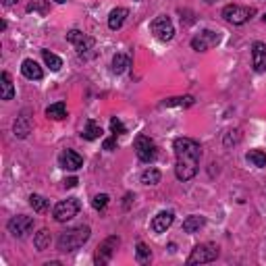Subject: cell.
<instances>
[{
  "label": "cell",
  "instance_id": "cell-6",
  "mask_svg": "<svg viewBox=\"0 0 266 266\" xmlns=\"http://www.w3.org/2000/svg\"><path fill=\"white\" fill-rule=\"evenodd\" d=\"M79 208H82V204H79L77 198H69V200H63L54 206V221H59V223H67V221H71L73 216H77L79 212Z\"/></svg>",
  "mask_w": 266,
  "mask_h": 266
},
{
  "label": "cell",
  "instance_id": "cell-10",
  "mask_svg": "<svg viewBox=\"0 0 266 266\" xmlns=\"http://www.w3.org/2000/svg\"><path fill=\"white\" fill-rule=\"evenodd\" d=\"M8 233L13 237H25L29 231L33 229V218L31 216H25V214H19V216H13L8 221Z\"/></svg>",
  "mask_w": 266,
  "mask_h": 266
},
{
  "label": "cell",
  "instance_id": "cell-32",
  "mask_svg": "<svg viewBox=\"0 0 266 266\" xmlns=\"http://www.w3.org/2000/svg\"><path fill=\"white\" fill-rule=\"evenodd\" d=\"M110 131H112V135H123L125 133V125L117 117H112L110 119Z\"/></svg>",
  "mask_w": 266,
  "mask_h": 266
},
{
  "label": "cell",
  "instance_id": "cell-9",
  "mask_svg": "<svg viewBox=\"0 0 266 266\" xmlns=\"http://www.w3.org/2000/svg\"><path fill=\"white\" fill-rule=\"evenodd\" d=\"M218 42H221V33H216L212 29H204L191 40V48L198 52H206V50H210L212 46H216Z\"/></svg>",
  "mask_w": 266,
  "mask_h": 266
},
{
  "label": "cell",
  "instance_id": "cell-33",
  "mask_svg": "<svg viewBox=\"0 0 266 266\" xmlns=\"http://www.w3.org/2000/svg\"><path fill=\"white\" fill-rule=\"evenodd\" d=\"M104 150H106V152H112L114 148H117V135H112V137H108V140H104Z\"/></svg>",
  "mask_w": 266,
  "mask_h": 266
},
{
  "label": "cell",
  "instance_id": "cell-12",
  "mask_svg": "<svg viewBox=\"0 0 266 266\" xmlns=\"http://www.w3.org/2000/svg\"><path fill=\"white\" fill-rule=\"evenodd\" d=\"M252 65L256 73L266 71V44L264 42H254L252 46Z\"/></svg>",
  "mask_w": 266,
  "mask_h": 266
},
{
  "label": "cell",
  "instance_id": "cell-11",
  "mask_svg": "<svg viewBox=\"0 0 266 266\" xmlns=\"http://www.w3.org/2000/svg\"><path fill=\"white\" fill-rule=\"evenodd\" d=\"M67 42L73 44L79 54H84L86 50H91V48H94V38L86 36V33L79 31V29H71V31H69V33H67Z\"/></svg>",
  "mask_w": 266,
  "mask_h": 266
},
{
  "label": "cell",
  "instance_id": "cell-5",
  "mask_svg": "<svg viewBox=\"0 0 266 266\" xmlns=\"http://www.w3.org/2000/svg\"><path fill=\"white\" fill-rule=\"evenodd\" d=\"M150 29H152L154 38L160 42H171L173 36H175V27H173V21L167 15L156 17L152 23H150Z\"/></svg>",
  "mask_w": 266,
  "mask_h": 266
},
{
  "label": "cell",
  "instance_id": "cell-30",
  "mask_svg": "<svg viewBox=\"0 0 266 266\" xmlns=\"http://www.w3.org/2000/svg\"><path fill=\"white\" fill-rule=\"evenodd\" d=\"M29 204H31V208L36 212H44L46 208H48V202H46V198H42V195H38V193H31L29 195Z\"/></svg>",
  "mask_w": 266,
  "mask_h": 266
},
{
  "label": "cell",
  "instance_id": "cell-1",
  "mask_svg": "<svg viewBox=\"0 0 266 266\" xmlns=\"http://www.w3.org/2000/svg\"><path fill=\"white\" fill-rule=\"evenodd\" d=\"M173 150H175V156H177V165H175L177 179L179 181L193 179L200 167V158H202L200 144L191 140V137H177L173 142Z\"/></svg>",
  "mask_w": 266,
  "mask_h": 266
},
{
  "label": "cell",
  "instance_id": "cell-36",
  "mask_svg": "<svg viewBox=\"0 0 266 266\" xmlns=\"http://www.w3.org/2000/svg\"><path fill=\"white\" fill-rule=\"evenodd\" d=\"M204 2H208V4H212V2H218V0H204Z\"/></svg>",
  "mask_w": 266,
  "mask_h": 266
},
{
  "label": "cell",
  "instance_id": "cell-31",
  "mask_svg": "<svg viewBox=\"0 0 266 266\" xmlns=\"http://www.w3.org/2000/svg\"><path fill=\"white\" fill-rule=\"evenodd\" d=\"M108 202H110V198H108V195H106V193H98V195H96V198H94V200H91V206H94V208H96V210H104V208H106V206H108Z\"/></svg>",
  "mask_w": 266,
  "mask_h": 266
},
{
  "label": "cell",
  "instance_id": "cell-35",
  "mask_svg": "<svg viewBox=\"0 0 266 266\" xmlns=\"http://www.w3.org/2000/svg\"><path fill=\"white\" fill-rule=\"evenodd\" d=\"M15 2H17V0H2V4H4V6H13Z\"/></svg>",
  "mask_w": 266,
  "mask_h": 266
},
{
  "label": "cell",
  "instance_id": "cell-38",
  "mask_svg": "<svg viewBox=\"0 0 266 266\" xmlns=\"http://www.w3.org/2000/svg\"><path fill=\"white\" fill-rule=\"evenodd\" d=\"M262 19H264V21H266V13H264V17H262Z\"/></svg>",
  "mask_w": 266,
  "mask_h": 266
},
{
  "label": "cell",
  "instance_id": "cell-15",
  "mask_svg": "<svg viewBox=\"0 0 266 266\" xmlns=\"http://www.w3.org/2000/svg\"><path fill=\"white\" fill-rule=\"evenodd\" d=\"M21 73H23V77L31 79V82H40V79L44 77L42 67L36 61H33V59H25V61L21 63Z\"/></svg>",
  "mask_w": 266,
  "mask_h": 266
},
{
  "label": "cell",
  "instance_id": "cell-27",
  "mask_svg": "<svg viewBox=\"0 0 266 266\" xmlns=\"http://www.w3.org/2000/svg\"><path fill=\"white\" fill-rule=\"evenodd\" d=\"M135 258H137L140 264H146V262L152 260V252H150V248L146 244L140 241V244H137V250H135Z\"/></svg>",
  "mask_w": 266,
  "mask_h": 266
},
{
  "label": "cell",
  "instance_id": "cell-29",
  "mask_svg": "<svg viewBox=\"0 0 266 266\" xmlns=\"http://www.w3.org/2000/svg\"><path fill=\"white\" fill-rule=\"evenodd\" d=\"M193 96H181V98H169L163 102V106H191Z\"/></svg>",
  "mask_w": 266,
  "mask_h": 266
},
{
  "label": "cell",
  "instance_id": "cell-34",
  "mask_svg": "<svg viewBox=\"0 0 266 266\" xmlns=\"http://www.w3.org/2000/svg\"><path fill=\"white\" fill-rule=\"evenodd\" d=\"M77 183H79V181H77V177H69V179H65V181H63V185H65V187H69V189L75 187Z\"/></svg>",
  "mask_w": 266,
  "mask_h": 266
},
{
  "label": "cell",
  "instance_id": "cell-24",
  "mask_svg": "<svg viewBox=\"0 0 266 266\" xmlns=\"http://www.w3.org/2000/svg\"><path fill=\"white\" fill-rule=\"evenodd\" d=\"M13 129H15V135L17 137H27V133L31 131V123H29L27 117H17Z\"/></svg>",
  "mask_w": 266,
  "mask_h": 266
},
{
  "label": "cell",
  "instance_id": "cell-37",
  "mask_svg": "<svg viewBox=\"0 0 266 266\" xmlns=\"http://www.w3.org/2000/svg\"><path fill=\"white\" fill-rule=\"evenodd\" d=\"M54 2H59V4H65V2H67V0H54Z\"/></svg>",
  "mask_w": 266,
  "mask_h": 266
},
{
  "label": "cell",
  "instance_id": "cell-4",
  "mask_svg": "<svg viewBox=\"0 0 266 266\" xmlns=\"http://www.w3.org/2000/svg\"><path fill=\"white\" fill-rule=\"evenodd\" d=\"M133 148H135V154H137V158L142 160V163H154L156 160V144L150 140L148 135H144V133H140L135 137V142H133Z\"/></svg>",
  "mask_w": 266,
  "mask_h": 266
},
{
  "label": "cell",
  "instance_id": "cell-18",
  "mask_svg": "<svg viewBox=\"0 0 266 266\" xmlns=\"http://www.w3.org/2000/svg\"><path fill=\"white\" fill-rule=\"evenodd\" d=\"M204 225H206V218H204V216L191 214V216H187V218L183 221V231L191 235V233H198V231H200Z\"/></svg>",
  "mask_w": 266,
  "mask_h": 266
},
{
  "label": "cell",
  "instance_id": "cell-14",
  "mask_svg": "<svg viewBox=\"0 0 266 266\" xmlns=\"http://www.w3.org/2000/svg\"><path fill=\"white\" fill-rule=\"evenodd\" d=\"M173 221H175V212H171V210L158 212L152 218V231H154V233H165V231L173 225Z\"/></svg>",
  "mask_w": 266,
  "mask_h": 266
},
{
  "label": "cell",
  "instance_id": "cell-16",
  "mask_svg": "<svg viewBox=\"0 0 266 266\" xmlns=\"http://www.w3.org/2000/svg\"><path fill=\"white\" fill-rule=\"evenodd\" d=\"M127 8H123V6H117V8H112L110 10V15H108V27L112 29V31H117V29H121L123 27V23H125V19H127Z\"/></svg>",
  "mask_w": 266,
  "mask_h": 266
},
{
  "label": "cell",
  "instance_id": "cell-13",
  "mask_svg": "<svg viewBox=\"0 0 266 266\" xmlns=\"http://www.w3.org/2000/svg\"><path fill=\"white\" fill-rule=\"evenodd\" d=\"M59 165L65 171H77V169L84 167V158L79 156L75 150H65V152L59 156Z\"/></svg>",
  "mask_w": 266,
  "mask_h": 266
},
{
  "label": "cell",
  "instance_id": "cell-3",
  "mask_svg": "<svg viewBox=\"0 0 266 266\" xmlns=\"http://www.w3.org/2000/svg\"><path fill=\"white\" fill-rule=\"evenodd\" d=\"M254 15H256V10H254L252 6H241V4H227L223 8V17L225 21L233 23V25H244V23L248 19H252Z\"/></svg>",
  "mask_w": 266,
  "mask_h": 266
},
{
  "label": "cell",
  "instance_id": "cell-20",
  "mask_svg": "<svg viewBox=\"0 0 266 266\" xmlns=\"http://www.w3.org/2000/svg\"><path fill=\"white\" fill-rule=\"evenodd\" d=\"M50 241H52L50 231L48 229H42L40 233H36V237H33V246H36L38 252H44V250L50 248Z\"/></svg>",
  "mask_w": 266,
  "mask_h": 266
},
{
  "label": "cell",
  "instance_id": "cell-17",
  "mask_svg": "<svg viewBox=\"0 0 266 266\" xmlns=\"http://www.w3.org/2000/svg\"><path fill=\"white\" fill-rule=\"evenodd\" d=\"M0 98L6 102L15 98V86L10 82V75L6 71H2V75H0Z\"/></svg>",
  "mask_w": 266,
  "mask_h": 266
},
{
  "label": "cell",
  "instance_id": "cell-22",
  "mask_svg": "<svg viewBox=\"0 0 266 266\" xmlns=\"http://www.w3.org/2000/svg\"><path fill=\"white\" fill-rule=\"evenodd\" d=\"M129 65H131V61H129V56H127V54H114V59H112V73L121 75V73L127 71V67H129Z\"/></svg>",
  "mask_w": 266,
  "mask_h": 266
},
{
  "label": "cell",
  "instance_id": "cell-23",
  "mask_svg": "<svg viewBox=\"0 0 266 266\" xmlns=\"http://www.w3.org/2000/svg\"><path fill=\"white\" fill-rule=\"evenodd\" d=\"M42 59L46 63V67L50 69V71H61V67H63V61L59 59L56 54H52L50 50H42Z\"/></svg>",
  "mask_w": 266,
  "mask_h": 266
},
{
  "label": "cell",
  "instance_id": "cell-25",
  "mask_svg": "<svg viewBox=\"0 0 266 266\" xmlns=\"http://www.w3.org/2000/svg\"><path fill=\"white\" fill-rule=\"evenodd\" d=\"M246 158H248V163H252L254 167H258V169L266 167V152L264 150H250Z\"/></svg>",
  "mask_w": 266,
  "mask_h": 266
},
{
  "label": "cell",
  "instance_id": "cell-19",
  "mask_svg": "<svg viewBox=\"0 0 266 266\" xmlns=\"http://www.w3.org/2000/svg\"><path fill=\"white\" fill-rule=\"evenodd\" d=\"M46 117L52 119V121H63L67 117V104L65 102H56V104H50L46 108Z\"/></svg>",
  "mask_w": 266,
  "mask_h": 266
},
{
  "label": "cell",
  "instance_id": "cell-28",
  "mask_svg": "<svg viewBox=\"0 0 266 266\" xmlns=\"http://www.w3.org/2000/svg\"><path fill=\"white\" fill-rule=\"evenodd\" d=\"M27 13H40V15H46V13H48V2H46V0H29Z\"/></svg>",
  "mask_w": 266,
  "mask_h": 266
},
{
  "label": "cell",
  "instance_id": "cell-2",
  "mask_svg": "<svg viewBox=\"0 0 266 266\" xmlns=\"http://www.w3.org/2000/svg\"><path fill=\"white\" fill-rule=\"evenodd\" d=\"M91 235V229L88 225H79V227H73V229H67L65 233H61L56 246H59L61 252L69 254V252H75L77 248H82L86 241L89 239Z\"/></svg>",
  "mask_w": 266,
  "mask_h": 266
},
{
  "label": "cell",
  "instance_id": "cell-8",
  "mask_svg": "<svg viewBox=\"0 0 266 266\" xmlns=\"http://www.w3.org/2000/svg\"><path fill=\"white\" fill-rule=\"evenodd\" d=\"M119 244H121V239H119L117 235H110V237H106V239H104L102 244L98 246V250H96V256H94V262H96L98 266L108 264V262H110V258H112V254H114V250L119 248Z\"/></svg>",
  "mask_w": 266,
  "mask_h": 266
},
{
  "label": "cell",
  "instance_id": "cell-7",
  "mask_svg": "<svg viewBox=\"0 0 266 266\" xmlns=\"http://www.w3.org/2000/svg\"><path fill=\"white\" fill-rule=\"evenodd\" d=\"M218 258V248L212 244H200L195 246L187 258V264H206Z\"/></svg>",
  "mask_w": 266,
  "mask_h": 266
},
{
  "label": "cell",
  "instance_id": "cell-21",
  "mask_svg": "<svg viewBox=\"0 0 266 266\" xmlns=\"http://www.w3.org/2000/svg\"><path fill=\"white\" fill-rule=\"evenodd\" d=\"M100 135H102V127H100L96 121H88V123H86V129H84V133H82L84 140L94 142V140H98Z\"/></svg>",
  "mask_w": 266,
  "mask_h": 266
},
{
  "label": "cell",
  "instance_id": "cell-26",
  "mask_svg": "<svg viewBox=\"0 0 266 266\" xmlns=\"http://www.w3.org/2000/svg\"><path fill=\"white\" fill-rule=\"evenodd\" d=\"M160 179H163V175H160L158 169H146L142 173V183L144 185H158Z\"/></svg>",
  "mask_w": 266,
  "mask_h": 266
}]
</instances>
